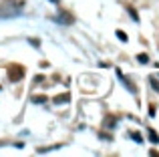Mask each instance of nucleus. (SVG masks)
I'll return each mask as SVG.
<instances>
[{
    "label": "nucleus",
    "instance_id": "20e7f679",
    "mask_svg": "<svg viewBox=\"0 0 159 157\" xmlns=\"http://www.w3.org/2000/svg\"><path fill=\"white\" fill-rule=\"evenodd\" d=\"M117 75H119V78L123 81V85L127 87V89L131 91V93H137V87H135V85H131V81H129V78H125V77H123V73H121L119 69H117Z\"/></svg>",
    "mask_w": 159,
    "mask_h": 157
},
{
    "label": "nucleus",
    "instance_id": "f03ea898",
    "mask_svg": "<svg viewBox=\"0 0 159 157\" xmlns=\"http://www.w3.org/2000/svg\"><path fill=\"white\" fill-rule=\"evenodd\" d=\"M8 78H10L12 83H18V81H22V77H24V67L22 65H10V67H8Z\"/></svg>",
    "mask_w": 159,
    "mask_h": 157
},
{
    "label": "nucleus",
    "instance_id": "423d86ee",
    "mask_svg": "<svg viewBox=\"0 0 159 157\" xmlns=\"http://www.w3.org/2000/svg\"><path fill=\"white\" fill-rule=\"evenodd\" d=\"M66 101H69V95H58V97H54V103H57V105L58 103H66Z\"/></svg>",
    "mask_w": 159,
    "mask_h": 157
},
{
    "label": "nucleus",
    "instance_id": "f257e3e1",
    "mask_svg": "<svg viewBox=\"0 0 159 157\" xmlns=\"http://www.w3.org/2000/svg\"><path fill=\"white\" fill-rule=\"evenodd\" d=\"M24 8V0H2L0 2V18L18 16Z\"/></svg>",
    "mask_w": 159,
    "mask_h": 157
},
{
    "label": "nucleus",
    "instance_id": "6e6552de",
    "mask_svg": "<svg viewBox=\"0 0 159 157\" xmlns=\"http://www.w3.org/2000/svg\"><path fill=\"white\" fill-rule=\"evenodd\" d=\"M115 34H117V38H119V40H121V43H127V34H125V32H123V30H117V32H115Z\"/></svg>",
    "mask_w": 159,
    "mask_h": 157
},
{
    "label": "nucleus",
    "instance_id": "9d476101",
    "mask_svg": "<svg viewBox=\"0 0 159 157\" xmlns=\"http://www.w3.org/2000/svg\"><path fill=\"white\" fill-rule=\"evenodd\" d=\"M129 135H131V139H135L137 143H143V137H141L139 133H129Z\"/></svg>",
    "mask_w": 159,
    "mask_h": 157
},
{
    "label": "nucleus",
    "instance_id": "9b49d317",
    "mask_svg": "<svg viewBox=\"0 0 159 157\" xmlns=\"http://www.w3.org/2000/svg\"><path fill=\"white\" fill-rule=\"evenodd\" d=\"M32 101H34V103H44L47 97H32Z\"/></svg>",
    "mask_w": 159,
    "mask_h": 157
},
{
    "label": "nucleus",
    "instance_id": "f8f14e48",
    "mask_svg": "<svg viewBox=\"0 0 159 157\" xmlns=\"http://www.w3.org/2000/svg\"><path fill=\"white\" fill-rule=\"evenodd\" d=\"M51 2H52V4H57V6H58V4H61V0H51Z\"/></svg>",
    "mask_w": 159,
    "mask_h": 157
},
{
    "label": "nucleus",
    "instance_id": "0eeeda50",
    "mask_svg": "<svg viewBox=\"0 0 159 157\" xmlns=\"http://www.w3.org/2000/svg\"><path fill=\"white\" fill-rule=\"evenodd\" d=\"M127 10L131 12V16H133V20H135V22H139V14H137V10L133 6H127Z\"/></svg>",
    "mask_w": 159,
    "mask_h": 157
},
{
    "label": "nucleus",
    "instance_id": "39448f33",
    "mask_svg": "<svg viewBox=\"0 0 159 157\" xmlns=\"http://www.w3.org/2000/svg\"><path fill=\"white\" fill-rule=\"evenodd\" d=\"M149 131V139H151V143H159V135L155 133V129H147Z\"/></svg>",
    "mask_w": 159,
    "mask_h": 157
},
{
    "label": "nucleus",
    "instance_id": "7ed1b4c3",
    "mask_svg": "<svg viewBox=\"0 0 159 157\" xmlns=\"http://www.w3.org/2000/svg\"><path fill=\"white\" fill-rule=\"evenodd\" d=\"M52 20H54V22H61V24H75V16L70 14L69 10H61Z\"/></svg>",
    "mask_w": 159,
    "mask_h": 157
},
{
    "label": "nucleus",
    "instance_id": "1a4fd4ad",
    "mask_svg": "<svg viewBox=\"0 0 159 157\" xmlns=\"http://www.w3.org/2000/svg\"><path fill=\"white\" fill-rule=\"evenodd\" d=\"M137 61H139V63H149V56L147 55H145V52H143V55H137Z\"/></svg>",
    "mask_w": 159,
    "mask_h": 157
}]
</instances>
